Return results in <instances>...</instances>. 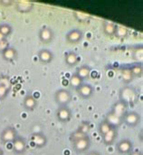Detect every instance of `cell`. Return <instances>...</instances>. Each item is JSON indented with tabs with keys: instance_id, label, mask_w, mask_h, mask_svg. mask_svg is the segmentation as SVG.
<instances>
[{
	"instance_id": "obj_36",
	"label": "cell",
	"mask_w": 143,
	"mask_h": 155,
	"mask_svg": "<svg viewBox=\"0 0 143 155\" xmlns=\"http://www.w3.org/2000/svg\"><path fill=\"white\" fill-rule=\"evenodd\" d=\"M4 154V153H3V151H2V149L0 148V155H3Z\"/></svg>"
},
{
	"instance_id": "obj_6",
	"label": "cell",
	"mask_w": 143,
	"mask_h": 155,
	"mask_svg": "<svg viewBox=\"0 0 143 155\" xmlns=\"http://www.w3.org/2000/svg\"><path fill=\"white\" fill-rule=\"evenodd\" d=\"M141 115L136 112H126L122 117V123L129 127H135L141 123Z\"/></svg>"
},
{
	"instance_id": "obj_19",
	"label": "cell",
	"mask_w": 143,
	"mask_h": 155,
	"mask_svg": "<svg viewBox=\"0 0 143 155\" xmlns=\"http://www.w3.org/2000/svg\"><path fill=\"white\" fill-rule=\"evenodd\" d=\"M34 7V4L29 1H19L15 4V9L20 13H29Z\"/></svg>"
},
{
	"instance_id": "obj_14",
	"label": "cell",
	"mask_w": 143,
	"mask_h": 155,
	"mask_svg": "<svg viewBox=\"0 0 143 155\" xmlns=\"http://www.w3.org/2000/svg\"><path fill=\"white\" fill-rule=\"evenodd\" d=\"M37 104H38L37 100L34 97L33 94H26L24 96V101H23V105H24L25 110H27L29 112H32L37 107Z\"/></svg>"
},
{
	"instance_id": "obj_4",
	"label": "cell",
	"mask_w": 143,
	"mask_h": 155,
	"mask_svg": "<svg viewBox=\"0 0 143 155\" xmlns=\"http://www.w3.org/2000/svg\"><path fill=\"white\" fill-rule=\"evenodd\" d=\"M83 38V32L79 28H73L70 30L66 35L65 40L71 45H78Z\"/></svg>"
},
{
	"instance_id": "obj_20",
	"label": "cell",
	"mask_w": 143,
	"mask_h": 155,
	"mask_svg": "<svg viewBox=\"0 0 143 155\" xmlns=\"http://www.w3.org/2000/svg\"><path fill=\"white\" fill-rule=\"evenodd\" d=\"M117 25L112 22H103L102 24V32L107 36H114L116 32Z\"/></svg>"
},
{
	"instance_id": "obj_31",
	"label": "cell",
	"mask_w": 143,
	"mask_h": 155,
	"mask_svg": "<svg viewBox=\"0 0 143 155\" xmlns=\"http://www.w3.org/2000/svg\"><path fill=\"white\" fill-rule=\"evenodd\" d=\"M9 47V44L7 42L6 39H4V40H1L0 41V52H4L6 48Z\"/></svg>"
},
{
	"instance_id": "obj_1",
	"label": "cell",
	"mask_w": 143,
	"mask_h": 155,
	"mask_svg": "<svg viewBox=\"0 0 143 155\" xmlns=\"http://www.w3.org/2000/svg\"><path fill=\"white\" fill-rule=\"evenodd\" d=\"M119 98H120L119 101L124 103L125 104H135L138 99V94L134 88L131 86H125L121 89L119 94Z\"/></svg>"
},
{
	"instance_id": "obj_24",
	"label": "cell",
	"mask_w": 143,
	"mask_h": 155,
	"mask_svg": "<svg viewBox=\"0 0 143 155\" xmlns=\"http://www.w3.org/2000/svg\"><path fill=\"white\" fill-rule=\"evenodd\" d=\"M112 125L106 121V120H103V121H102L101 122V124H99V126H98V132H99V134H100V135L102 137V136H104L110 130H112Z\"/></svg>"
},
{
	"instance_id": "obj_17",
	"label": "cell",
	"mask_w": 143,
	"mask_h": 155,
	"mask_svg": "<svg viewBox=\"0 0 143 155\" xmlns=\"http://www.w3.org/2000/svg\"><path fill=\"white\" fill-rule=\"evenodd\" d=\"M64 62L70 67L75 66L79 63V56L77 55V54L75 52L70 51V52L65 54V55H64Z\"/></svg>"
},
{
	"instance_id": "obj_23",
	"label": "cell",
	"mask_w": 143,
	"mask_h": 155,
	"mask_svg": "<svg viewBox=\"0 0 143 155\" xmlns=\"http://www.w3.org/2000/svg\"><path fill=\"white\" fill-rule=\"evenodd\" d=\"M134 77L132 74L130 67H124L122 70V80L124 84H130L133 81Z\"/></svg>"
},
{
	"instance_id": "obj_30",
	"label": "cell",
	"mask_w": 143,
	"mask_h": 155,
	"mask_svg": "<svg viewBox=\"0 0 143 155\" xmlns=\"http://www.w3.org/2000/svg\"><path fill=\"white\" fill-rule=\"evenodd\" d=\"M90 124L89 123H83L79 127H78V129H77V131L80 133V134H82L83 135H84V136H86V135H88V133L90 132Z\"/></svg>"
},
{
	"instance_id": "obj_21",
	"label": "cell",
	"mask_w": 143,
	"mask_h": 155,
	"mask_svg": "<svg viewBox=\"0 0 143 155\" xmlns=\"http://www.w3.org/2000/svg\"><path fill=\"white\" fill-rule=\"evenodd\" d=\"M3 81H0V100H5L8 95L10 91V84L8 79L1 78Z\"/></svg>"
},
{
	"instance_id": "obj_9",
	"label": "cell",
	"mask_w": 143,
	"mask_h": 155,
	"mask_svg": "<svg viewBox=\"0 0 143 155\" xmlns=\"http://www.w3.org/2000/svg\"><path fill=\"white\" fill-rule=\"evenodd\" d=\"M132 148H133V144L132 141L129 139L121 140L116 146V150L120 154H130L132 152Z\"/></svg>"
},
{
	"instance_id": "obj_3",
	"label": "cell",
	"mask_w": 143,
	"mask_h": 155,
	"mask_svg": "<svg viewBox=\"0 0 143 155\" xmlns=\"http://www.w3.org/2000/svg\"><path fill=\"white\" fill-rule=\"evenodd\" d=\"M92 145V140L89 135L73 142V149L76 153H86Z\"/></svg>"
},
{
	"instance_id": "obj_16",
	"label": "cell",
	"mask_w": 143,
	"mask_h": 155,
	"mask_svg": "<svg viewBox=\"0 0 143 155\" xmlns=\"http://www.w3.org/2000/svg\"><path fill=\"white\" fill-rule=\"evenodd\" d=\"M126 109H127V104H125L124 103H122L121 101H118L113 105V108L111 113H112L115 116L122 119L123 115L126 114Z\"/></svg>"
},
{
	"instance_id": "obj_34",
	"label": "cell",
	"mask_w": 143,
	"mask_h": 155,
	"mask_svg": "<svg viewBox=\"0 0 143 155\" xmlns=\"http://www.w3.org/2000/svg\"><path fill=\"white\" fill-rule=\"evenodd\" d=\"M130 155H142V153L141 151H132Z\"/></svg>"
},
{
	"instance_id": "obj_13",
	"label": "cell",
	"mask_w": 143,
	"mask_h": 155,
	"mask_svg": "<svg viewBox=\"0 0 143 155\" xmlns=\"http://www.w3.org/2000/svg\"><path fill=\"white\" fill-rule=\"evenodd\" d=\"M31 140L36 148H43L47 144V137L42 133H36L32 134Z\"/></svg>"
},
{
	"instance_id": "obj_33",
	"label": "cell",
	"mask_w": 143,
	"mask_h": 155,
	"mask_svg": "<svg viewBox=\"0 0 143 155\" xmlns=\"http://www.w3.org/2000/svg\"><path fill=\"white\" fill-rule=\"evenodd\" d=\"M85 155H102V153L99 151H90Z\"/></svg>"
},
{
	"instance_id": "obj_22",
	"label": "cell",
	"mask_w": 143,
	"mask_h": 155,
	"mask_svg": "<svg viewBox=\"0 0 143 155\" xmlns=\"http://www.w3.org/2000/svg\"><path fill=\"white\" fill-rule=\"evenodd\" d=\"M75 74L83 81V80L88 79L91 76V74H92V69L88 65H81L80 67H78V69L76 70V73Z\"/></svg>"
},
{
	"instance_id": "obj_27",
	"label": "cell",
	"mask_w": 143,
	"mask_h": 155,
	"mask_svg": "<svg viewBox=\"0 0 143 155\" xmlns=\"http://www.w3.org/2000/svg\"><path fill=\"white\" fill-rule=\"evenodd\" d=\"M128 35H129L128 28H126L125 26H122V25H117L114 36H116L118 38H125L128 36Z\"/></svg>"
},
{
	"instance_id": "obj_26",
	"label": "cell",
	"mask_w": 143,
	"mask_h": 155,
	"mask_svg": "<svg viewBox=\"0 0 143 155\" xmlns=\"http://www.w3.org/2000/svg\"><path fill=\"white\" fill-rule=\"evenodd\" d=\"M105 120L112 125V128H115L116 126H118V125H120L121 124H122V119H121V118L115 116L112 113H110Z\"/></svg>"
},
{
	"instance_id": "obj_8",
	"label": "cell",
	"mask_w": 143,
	"mask_h": 155,
	"mask_svg": "<svg viewBox=\"0 0 143 155\" xmlns=\"http://www.w3.org/2000/svg\"><path fill=\"white\" fill-rule=\"evenodd\" d=\"M16 137H17L16 130L14 127H6L2 132L0 140L3 143L6 144V143H12Z\"/></svg>"
},
{
	"instance_id": "obj_28",
	"label": "cell",
	"mask_w": 143,
	"mask_h": 155,
	"mask_svg": "<svg viewBox=\"0 0 143 155\" xmlns=\"http://www.w3.org/2000/svg\"><path fill=\"white\" fill-rule=\"evenodd\" d=\"M131 71H132V74L133 75V77H141L143 73V68L141 64H133L132 66L130 67Z\"/></svg>"
},
{
	"instance_id": "obj_10",
	"label": "cell",
	"mask_w": 143,
	"mask_h": 155,
	"mask_svg": "<svg viewBox=\"0 0 143 155\" xmlns=\"http://www.w3.org/2000/svg\"><path fill=\"white\" fill-rule=\"evenodd\" d=\"M12 143H13L12 149H13V152L15 153L22 154V153H25L26 147H27V143H26V141H25L24 138L17 136Z\"/></svg>"
},
{
	"instance_id": "obj_5",
	"label": "cell",
	"mask_w": 143,
	"mask_h": 155,
	"mask_svg": "<svg viewBox=\"0 0 143 155\" xmlns=\"http://www.w3.org/2000/svg\"><path fill=\"white\" fill-rule=\"evenodd\" d=\"M57 120L62 124H67L71 121L73 114L68 106H60L55 113Z\"/></svg>"
},
{
	"instance_id": "obj_7",
	"label": "cell",
	"mask_w": 143,
	"mask_h": 155,
	"mask_svg": "<svg viewBox=\"0 0 143 155\" xmlns=\"http://www.w3.org/2000/svg\"><path fill=\"white\" fill-rule=\"evenodd\" d=\"M38 37L39 40L44 44V45H48L50 43H52L54 39V32L52 28L44 26L43 28L40 29L39 33H38Z\"/></svg>"
},
{
	"instance_id": "obj_18",
	"label": "cell",
	"mask_w": 143,
	"mask_h": 155,
	"mask_svg": "<svg viewBox=\"0 0 143 155\" xmlns=\"http://www.w3.org/2000/svg\"><path fill=\"white\" fill-rule=\"evenodd\" d=\"M2 54V56L3 58L5 60V61H8V62H12V61H15L17 59L18 57V53L17 51L13 48V47H8L6 48L4 52L1 53Z\"/></svg>"
},
{
	"instance_id": "obj_11",
	"label": "cell",
	"mask_w": 143,
	"mask_h": 155,
	"mask_svg": "<svg viewBox=\"0 0 143 155\" xmlns=\"http://www.w3.org/2000/svg\"><path fill=\"white\" fill-rule=\"evenodd\" d=\"M78 95L82 98V99H90L93 94H94V89L93 87L89 84H83L77 90H76Z\"/></svg>"
},
{
	"instance_id": "obj_12",
	"label": "cell",
	"mask_w": 143,
	"mask_h": 155,
	"mask_svg": "<svg viewBox=\"0 0 143 155\" xmlns=\"http://www.w3.org/2000/svg\"><path fill=\"white\" fill-rule=\"evenodd\" d=\"M38 59L43 64H49L54 61V54L49 49H41L38 52Z\"/></svg>"
},
{
	"instance_id": "obj_15",
	"label": "cell",
	"mask_w": 143,
	"mask_h": 155,
	"mask_svg": "<svg viewBox=\"0 0 143 155\" xmlns=\"http://www.w3.org/2000/svg\"><path fill=\"white\" fill-rule=\"evenodd\" d=\"M117 137H118V131L116 130V128H112L104 136H102V143L107 146L112 145L116 141Z\"/></svg>"
},
{
	"instance_id": "obj_32",
	"label": "cell",
	"mask_w": 143,
	"mask_h": 155,
	"mask_svg": "<svg viewBox=\"0 0 143 155\" xmlns=\"http://www.w3.org/2000/svg\"><path fill=\"white\" fill-rule=\"evenodd\" d=\"M134 57L139 60L142 58V47H138V49L134 51Z\"/></svg>"
},
{
	"instance_id": "obj_2",
	"label": "cell",
	"mask_w": 143,
	"mask_h": 155,
	"mask_svg": "<svg viewBox=\"0 0 143 155\" xmlns=\"http://www.w3.org/2000/svg\"><path fill=\"white\" fill-rule=\"evenodd\" d=\"M73 96L69 90L61 88L54 94V101L60 106H67L72 102Z\"/></svg>"
},
{
	"instance_id": "obj_29",
	"label": "cell",
	"mask_w": 143,
	"mask_h": 155,
	"mask_svg": "<svg viewBox=\"0 0 143 155\" xmlns=\"http://www.w3.org/2000/svg\"><path fill=\"white\" fill-rule=\"evenodd\" d=\"M12 31H13L12 26L9 24L4 23L0 25V34H2L5 38L9 36L12 34Z\"/></svg>"
},
{
	"instance_id": "obj_25",
	"label": "cell",
	"mask_w": 143,
	"mask_h": 155,
	"mask_svg": "<svg viewBox=\"0 0 143 155\" xmlns=\"http://www.w3.org/2000/svg\"><path fill=\"white\" fill-rule=\"evenodd\" d=\"M69 81H70V86H71V88L75 89V90H77L83 84V81L76 74H72V76L70 77V80Z\"/></svg>"
},
{
	"instance_id": "obj_35",
	"label": "cell",
	"mask_w": 143,
	"mask_h": 155,
	"mask_svg": "<svg viewBox=\"0 0 143 155\" xmlns=\"http://www.w3.org/2000/svg\"><path fill=\"white\" fill-rule=\"evenodd\" d=\"M4 39H5V38L4 37V35H3L2 34H0V41H1V40H4Z\"/></svg>"
}]
</instances>
